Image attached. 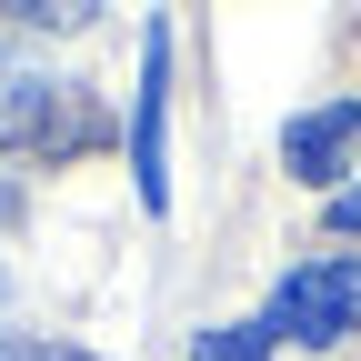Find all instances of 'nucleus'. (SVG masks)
<instances>
[{
	"label": "nucleus",
	"instance_id": "nucleus-6",
	"mask_svg": "<svg viewBox=\"0 0 361 361\" xmlns=\"http://www.w3.org/2000/svg\"><path fill=\"white\" fill-rule=\"evenodd\" d=\"M331 231H361V180H351L341 201H331Z\"/></svg>",
	"mask_w": 361,
	"mask_h": 361
},
{
	"label": "nucleus",
	"instance_id": "nucleus-4",
	"mask_svg": "<svg viewBox=\"0 0 361 361\" xmlns=\"http://www.w3.org/2000/svg\"><path fill=\"white\" fill-rule=\"evenodd\" d=\"M191 361H271V322H211L191 341Z\"/></svg>",
	"mask_w": 361,
	"mask_h": 361
},
{
	"label": "nucleus",
	"instance_id": "nucleus-5",
	"mask_svg": "<svg viewBox=\"0 0 361 361\" xmlns=\"http://www.w3.org/2000/svg\"><path fill=\"white\" fill-rule=\"evenodd\" d=\"M0 361H90V351H51V341H20V331H0Z\"/></svg>",
	"mask_w": 361,
	"mask_h": 361
},
{
	"label": "nucleus",
	"instance_id": "nucleus-2",
	"mask_svg": "<svg viewBox=\"0 0 361 361\" xmlns=\"http://www.w3.org/2000/svg\"><path fill=\"white\" fill-rule=\"evenodd\" d=\"M130 180L141 211H171V30L141 40V101H130Z\"/></svg>",
	"mask_w": 361,
	"mask_h": 361
},
{
	"label": "nucleus",
	"instance_id": "nucleus-3",
	"mask_svg": "<svg viewBox=\"0 0 361 361\" xmlns=\"http://www.w3.org/2000/svg\"><path fill=\"white\" fill-rule=\"evenodd\" d=\"M351 141H361V101H331V111H301V121L281 130V161H291L301 180H331V171L351 161Z\"/></svg>",
	"mask_w": 361,
	"mask_h": 361
},
{
	"label": "nucleus",
	"instance_id": "nucleus-7",
	"mask_svg": "<svg viewBox=\"0 0 361 361\" xmlns=\"http://www.w3.org/2000/svg\"><path fill=\"white\" fill-rule=\"evenodd\" d=\"M0 211H11V191H0Z\"/></svg>",
	"mask_w": 361,
	"mask_h": 361
},
{
	"label": "nucleus",
	"instance_id": "nucleus-1",
	"mask_svg": "<svg viewBox=\"0 0 361 361\" xmlns=\"http://www.w3.org/2000/svg\"><path fill=\"white\" fill-rule=\"evenodd\" d=\"M271 341H351L361 331V261L331 251V261H301L281 271V291H271Z\"/></svg>",
	"mask_w": 361,
	"mask_h": 361
}]
</instances>
